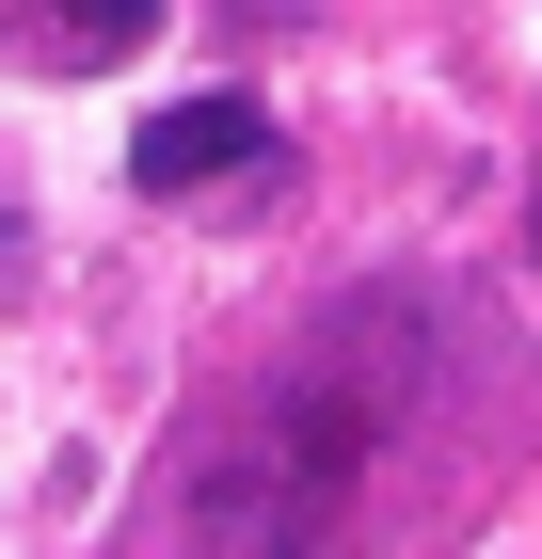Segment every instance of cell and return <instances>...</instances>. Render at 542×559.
Wrapping results in <instances>:
<instances>
[{
  "mask_svg": "<svg viewBox=\"0 0 542 559\" xmlns=\"http://www.w3.org/2000/svg\"><path fill=\"white\" fill-rule=\"evenodd\" d=\"M527 257H542V192H527Z\"/></svg>",
  "mask_w": 542,
  "mask_h": 559,
  "instance_id": "4",
  "label": "cell"
},
{
  "mask_svg": "<svg viewBox=\"0 0 542 559\" xmlns=\"http://www.w3.org/2000/svg\"><path fill=\"white\" fill-rule=\"evenodd\" d=\"M128 176H144L160 209H192V192H240V176H272V112H255V96H176V112H144Z\"/></svg>",
  "mask_w": 542,
  "mask_h": 559,
  "instance_id": "1",
  "label": "cell"
},
{
  "mask_svg": "<svg viewBox=\"0 0 542 559\" xmlns=\"http://www.w3.org/2000/svg\"><path fill=\"white\" fill-rule=\"evenodd\" d=\"M33 304V224H16V192H0V320Z\"/></svg>",
  "mask_w": 542,
  "mask_h": 559,
  "instance_id": "3",
  "label": "cell"
},
{
  "mask_svg": "<svg viewBox=\"0 0 542 559\" xmlns=\"http://www.w3.org/2000/svg\"><path fill=\"white\" fill-rule=\"evenodd\" d=\"M144 33H160V0H16V64H48V81H96Z\"/></svg>",
  "mask_w": 542,
  "mask_h": 559,
  "instance_id": "2",
  "label": "cell"
}]
</instances>
